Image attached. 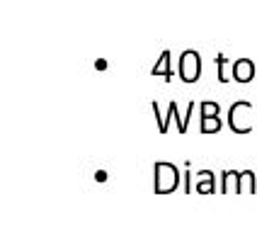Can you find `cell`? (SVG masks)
<instances>
[{
  "instance_id": "4",
  "label": "cell",
  "mask_w": 257,
  "mask_h": 233,
  "mask_svg": "<svg viewBox=\"0 0 257 233\" xmlns=\"http://www.w3.org/2000/svg\"><path fill=\"white\" fill-rule=\"evenodd\" d=\"M230 75L240 85L252 83V78H255V63H252V58H235L233 61V68H230Z\"/></svg>"
},
{
  "instance_id": "1",
  "label": "cell",
  "mask_w": 257,
  "mask_h": 233,
  "mask_svg": "<svg viewBox=\"0 0 257 233\" xmlns=\"http://www.w3.org/2000/svg\"><path fill=\"white\" fill-rule=\"evenodd\" d=\"M180 180H182V175H180L175 163H168V160L153 163V189H156V194H172L180 187Z\"/></svg>"
},
{
  "instance_id": "14",
  "label": "cell",
  "mask_w": 257,
  "mask_h": 233,
  "mask_svg": "<svg viewBox=\"0 0 257 233\" xmlns=\"http://www.w3.org/2000/svg\"><path fill=\"white\" fill-rule=\"evenodd\" d=\"M97 180H100V182H104V180H107V173H104V170H100V173H97Z\"/></svg>"
},
{
  "instance_id": "5",
  "label": "cell",
  "mask_w": 257,
  "mask_h": 233,
  "mask_svg": "<svg viewBox=\"0 0 257 233\" xmlns=\"http://www.w3.org/2000/svg\"><path fill=\"white\" fill-rule=\"evenodd\" d=\"M194 192L197 194H214L216 192V173L211 170H199L194 180Z\"/></svg>"
},
{
  "instance_id": "9",
  "label": "cell",
  "mask_w": 257,
  "mask_h": 233,
  "mask_svg": "<svg viewBox=\"0 0 257 233\" xmlns=\"http://www.w3.org/2000/svg\"><path fill=\"white\" fill-rule=\"evenodd\" d=\"M257 180L252 170H243L238 175V194H255Z\"/></svg>"
},
{
  "instance_id": "11",
  "label": "cell",
  "mask_w": 257,
  "mask_h": 233,
  "mask_svg": "<svg viewBox=\"0 0 257 233\" xmlns=\"http://www.w3.org/2000/svg\"><path fill=\"white\" fill-rule=\"evenodd\" d=\"M221 127H223V122L218 117H206V119H201V124H199L201 134H218Z\"/></svg>"
},
{
  "instance_id": "10",
  "label": "cell",
  "mask_w": 257,
  "mask_h": 233,
  "mask_svg": "<svg viewBox=\"0 0 257 233\" xmlns=\"http://www.w3.org/2000/svg\"><path fill=\"white\" fill-rule=\"evenodd\" d=\"M216 68H218V80L221 83H228L230 78V68H233V63H230V58H226V54H218L216 56Z\"/></svg>"
},
{
  "instance_id": "3",
  "label": "cell",
  "mask_w": 257,
  "mask_h": 233,
  "mask_svg": "<svg viewBox=\"0 0 257 233\" xmlns=\"http://www.w3.org/2000/svg\"><path fill=\"white\" fill-rule=\"evenodd\" d=\"M177 75L185 83H197L201 75V56L197 49H185L180 54V66H177Z\"/></svg>"
},
{
  "instance_id": "2",
  "label": "cell",
  "mask_w": 257,
  "mask_h": 233,
  "mask_svg": "<svg viewBox=\"0 0 257 233\" xmlns=\"http://www.w3.org/2000/svg\"><path fill=\"white\" fill-rule=\"evenodd\" d=\"M250 112H252V104H250V100H235V102H230L228 119H226V122H228V129L233 131V134H240V136L250 134V131H252Z\"/></svg>"
},
{
  "instance_id": "12",
  "label": "cell",
  "mask_w": 257,
  "mask_h": 233,
  "mask_svg": "<svg viewBox=\"0 0 257 233\" xmlns=\"http://www.w3.org/2000/svg\"><path fill=\"white\" fill-rule=\"evenodd\" d=\"M199 112H201L199 119H206V117H218L221 114V104H218V102H211V100H204V102H199Z\"/></svg>"
},
{
  "instance_id": "8",
  "label": "cell",
  "mask_w": 257,
  "mask_h": 233,
  "mask_svg": "<svg viewBox=\"0 0 257 233\" xmlns=\"http://www.w3.org/2000/svg\"><path fill=\"white\" fill-rule=\"evenodd\" d=\"M238 175L235 170H223V173L218 175L221 177V194H238Z\"/></svg>"
},
{
  "instance_id": "13",
  "label": "cell",
  "mask_w": 257,
  "mask_h": 233,
  "mask_svg": "<svg viewBox=\"0 0 257 233\" xmlns=\"http://www.w3.org/2000/svg\"><path fill=\"white\" fill-rule=\"evenodd\" d=\"M182 180H185V192L187 194H192V189H194V185H192V160H185V173H182Z\"/></svg>"
},
{
  "instance_id": "6",
  "label": "cell",
  "mask_w": 257,
  "mask_h": 233,
  "mask_svg": "<svg viewBox=\"0 0 257 233\" xmlns=\"http://www.w3.org/2000/svg\"><path fill=\"white\" fill-rule=\"evenodd\" d=\"M151 75H163L165 80H172L175 78V73H172V54L165 49L160 58H158V63H153V68H151Z\"/></svg>"
},
{
  "instance_id": "7",
  "label": "cell",
  "mask_w": 257,
  "mask_h": 233,
  "mask_svg": "<svg viewBox=\"0 0 257 233\" xmlns=\"http://www.w3.org/2000/svg\"><path fill=\"white\" fill-rule=\"evenodd\" d=\"M194 107H197V104H194V100H192L189 104H187V114L180 117V107H177V102L172 100L170 104H168V109H170L172 119L177 122V131H180V134H187V129H189V117H192V112H194Z\"/></svg>"
}]
</instances>
